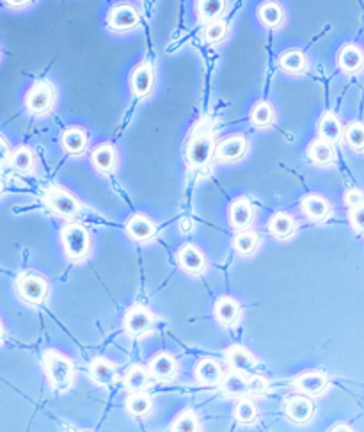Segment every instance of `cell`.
<instances>
[{
  "mask_svg": "<svg viewBox=\"0 0 364 432\" xmlns=\"http://www.w3.org/2000/svg\"><path fill=\"white\" fill-rule=\"evenodd\" d=\"M307 157H309V161L313 162V164L329 166L332 164L336 158L334 146H332V143H329V141L316 139L307 148Z\"/></svg>",
  "mask_w": 364,
  "mask_h": 432,
  "instance_id": "obj_29",
  "label": "cell"
},
{
  "mask_svg": "<svg viewBox=\"0 0 364 432\" xmlns=\"http://www.w3.org/2000/svg\"><path fill=\"white\" fill-rule=\"evenodd\" d=\"M91 164L101 175H109L118 164V151L111 143H104L91 151Z\"/></svg>",
  "mask_w": 364,
  "mask_h": 432,
  "instance_id": "obj_20",
  "label": "cell"
},
{
  "mask_svg": "<svg viewBox=\"0 0 364 432\" xmlns=\"http://www.w3.org/2000/svg\"><path fill=\"white\" fill-rule=\"evenodd\" d=\"M285 413L293 423H307L314 414V404L307 395L289 396L285 402Z\"/></svg>",
  "mask_w": 364,
  "mask_h": 432,
  "instance_id": "obj_11",
  "label": "cell"
},
{
  "mask_svg": "<svg viewBox=\"0 0 364 432\" xmlns=\"http://www.w3.org/2000/svg\"><path fill=\"white\" fill-rule=\"evenodd\" d=\"M215 134L208 119H201L187 139L185 158L190 169H206L215 157Z\"/></svg>",
  "mask_w": 364,
  "mask_h": 432,
  "instance_id": "obj_1",
  "label": "cell"
},
{
  "mask_svg": "<svg viewBox=\"0 0 364 432\" xmlns=\"http://www.w3.org/2000/svg\"><path fill=\"white\" fill-rule=\"evenodd\" d=\"M148 370H150L151 377L155 381H172L176 377V374H178V361H176V357L172 354L158 352L157 356H153L150 360Z\"/></svg>",
  "mask_w": 364,
  "mask_h": 432,
  "instance_id": "obj_9",
  "label": "cell"
},
{
  "mask_svg": "<svg viewBox=\"0 0 364 432\" xmlns=\"http://www.w3.org/2000/svg\"><path fill=\"white\" fill-rule=\"evenodd\" d=\"M226 0H197V15L203 22H214L222 15Z\"/></svg>",
  "mask_w": 364,
  "mask_h": 432,
  "instance_id": "obj_37",
  "label": "cell"
},
{
  "mask_svg": "<svg viewBox=\"0 0 364 432\" xmlns=\"http://www.w3.org/2000/svg\"><path fill=\"white\" fill-rule=\"evenodd\" d=\"M55 102V90L48 82H36L26 94V109L34 116L47 114Z\"/></svg>",
  "mask_w": 364,
  "mask_h": 432,
  "instance_id": "obj_7",
  "label": "cell"
},
{
  "mask_svg": "<svg viewBox=\"0 0 364 432\" xmlns=\"http://www.w3.org/2000/svg\"><path fill=\"white\" fill-rule=\"evenodd\" d=\"M126 233L137 242H148L157 235V225L144 214H133L126 221Z\"/></svg>",
  "mask_w": 364,
  "mask_h": 432,
  "instance_id": "obj_16",
  "label": "cell"
},
{
  "mask_svg": "<svg viewBox=\"0 0 364 432\" xmlns=\"http://www.w3.org/2000/svg\"><path fill=\"white\" fill-rule=\"evenodd\" d=\"M155 318L153 311L150 308L143 306V304H136V306L130 308L128 311L125 313V318H123V331L126 333L128 336H143L146 333H150L151 329L155 328Z\"/></svg>",
  "mask_w": 364,
  "mask_h": 432,
  "instance_id": "obj_6",
  "label": "cell"
},
{
  "mask_svg": "<svg viewBox=\"0 0 364 432\" xmlns=\"http://www.w3.org/2000/svg\"><path fill=\"white\" fill-rule=\"evenodd\" d=\"M224 357L233 370L250 374L256 368V357L243 345H231L224 350Z\"/></svg>",
  "mask_w": 364,
  "mask_h": 432,
  "instance_id": "obj_19",
  "label": "cell"
},
{
  "mask_svg": "<svg viewBox=\"0 0 364 432\" xmlns=\"http://www.w3.org/2000/svg\"><path fill=\"white\" fill-rule=\"evenodd\" d=\"M345 205L348 208H353V207H359V205L364 203V193L363 190L359 189H348L345 193Z\"/></svg>",
  "mask_w": 364,
  "mask_h": 432,
  "instance_id": "obj_43",
  "label": "cell"
},
{
  "mask_svg": "<svg viewBox=\"0 0 364 432\" xmlns=\"http://www.w3.org/2000/svg\"><path fill=\"white\" fill-rule=\"evenodd\" d=\"M300 210L306 215L309 221L313 222H324L327 221L331 215V205L320 194H307L300 201Z\"/></svg>",
  "mask_w": 364,
  "mask_h": 432,
  "instance_id": "obj_15",
  "label": "cell"
},
{
  "mask_svg": "<svg viewBox=\"0 0 364 432\" xmlns=\"http://www.w3.org/2000/svg\"><path fill=\"white\" fill-rule=\"evenodd\" d=\"M247 375L249 374H243V372L238 370H233L228 372L226 375H222L221 379V388L222 392L226 393V395L229 396H243L247 393Z\"/></svg>",
  "mask_w": 364,
  "mask_h": 432,
  "instance_id": "obj_28",
  "label": "cell"
},
{
  "mask_svg": "<svg viewBox=\"0 0 364 432\" xmlns=\"http://www.w3.org/2000/svg\"><path fill=\"white\" fill-rule=\"evenodd\" d=\"M43 203L47 205L48 210L54 212L55 215L61 217L73 219L80 214V203L72 193L57 185H50L43 193Z\"/></svg>",
  "mask_w": 364,
  "mask_h": 432,
  "instance_id": "obj_5",
  "label": "cell"
},
{
  "mask_svg": "<svg viewBox=\"0 0 364 432\" xmlns=\"http://www.w3.org/2000/svg\"><path fill=\"white\" fill-rule=\"evenodd\" d=\"M194 230V221L190 217H183L180 221V232L182 233H190Z\"/></svg>",
  "mask_w": 364,
  "mask_h": 432,
  "instance_id": "obj_45",
  "label": "cell"
},
{
  "mask_svg": "<svg viewBox=\"0 0 364 432\" xmlns=\"http://www.w3.org/2000/svg\"><path fill=\"white\" fill-rule=\"evenodd\" d=\"M43 370L47 374L48 382L55 392H65L73 384L75 379V363L72 357L65 356L55 349H48L43 352Z\"/></svg>",
  "mask_w": 364,
  "mask_h": 432,
  "instance_id": "obj_2",
  "label": "cell"
},
{
  "mask_svg": "<svg viewBox=\"0 0 364 432\" xmlns=\"http://www.w3.org/2000/svg\"><path fill=\"white\" fill-rule=\"evenodd\" d=\"M226 34H228V26L221 20H214V22H208V27L204 29V41L211 45L221 43Z\"/></svg>",
  "mask_w": 364,
  "mask_h": 432,
  "instance_id": "obj_40",
  "label": "cell"
},
{
  "mask_svg": "<svg viewBox=\"0 0 364 432\" xmlns=\"http://www.w3.org/2000/svg\"><path fill=\"white\" fill-rule=\"evenodd\" d=\"M258 20L263 23L268 29H275L282 23L285 20V11L279 4L275 2H263V4L258 8Z\"/></svg>",
  "mask_w": 364,
  "mask_h": 432,
  "instance_id": "obj_32",
  "label": "cell"
},
{
  "mask_svg": "<svg viewBox=\"0 0 364 432\" xmlns=\"http://www.w3.org/2000/svg\"><path fill=\"white\" fill-rule=\"evenodd\" d=\"M247 139L243 136H231L215 146V157L221 162H236L246 155Z\"/></svg>",
  "mask_w": 364,
  "mask_h": 432,
  "instance_id": "obj_17",
  "label": "cell"
},
{
  "mask_svg": "<svg viewBox=\"0 0 364 432\" xmlns=\"http://www.w3.org/2000/svg\"><path fill=\"white\" fill-rule=\"evenodd\" d=\"M343 137H345L348 148L353 151H364V125L355 122L350 123L345 130H343Z\"/></svg>",
  "mask_w": 364,
  "mask_h": 432,
  "instance_id": "obj_39",
  "label": "cell"
},
{
  "mask_svg": "<svg viewBox=\"0 0 364 432\" xmlns=\"http://www.w3.org/2000/svg\"><path fill=\"white\" fill-rule=\"evenodd\" d=\"M222 375H224V370H222L221 363L214 357H203L194 368V377L204 386H217Z\"/></svg>",
  "mask_w": 364,
  "mask_h": 432,
  "instance_id": "obj_21",
  "label": "cell"
},
{
  "mask_svg": "<svg viewBox=\"0 0 364 432\" xmlns=\"http://www.w3.org/2000/svg\"><path fill=\"white\" fill-rule=\"evenodd\" d=\"M125 407L128 411V414H132L133 418H144L153 409V402H151V399L144 392H136L130 393V396L125 402Z\"/></svg>",
  "mask_w": 364,
  "mask_h": 432,
  "instance_id": "obj_31",
  "label": "cell"
},
{
  "mask_svg": "<svg viewBox=\"0 0 364 432\" xmlns=\"http://www.w3.org/2000/svg\"><path fill=\"white\" fill-rule=\"evenodd\" d=\"M258 244H260V237H258L256 232H253L249 228L238 230V233L233 239V247H235V251L240 256L253 254L258 249Z\"/></svg>",
  "mask_w": 364,
  "mask_h": 432,
  "instance_id": "obj_30",
  "label": "cell"
},
{
  "mask_svg": "<svg viewBox=\"0 0 364 432\" xmlns=\"http://www.w3.org/2000/svg\"><path fill=\"white\" fill-rule=\"evenodd\" d=\"M9 155H11V150H9V144L4 137L0 136V168L6 166L9 162Z\"/></svg>",
  "mask_w": 364,
  "mask_h": 432,
  "instance_id": "obj_44",
  "label": "cell"
},
{
  "mask_svg": "<svg viewBox=\"0 0 364 432\" xmlns=\"http://www.w3.org/2000/svg\"><path fill=\"white\" fill-rule=\"evenodd\" d=\"M155 84V70L150 63H143L137 66L130 75V90H132L133 97L144 98L151 93Z\"/></svg>",
  "mask_w": 364,
  "mask_h": 432,
  "instance_id": "obj_14",
  "label": "cell"
},
{
  "mask_svg": "<svg viewBox=\"0 0 364 432\" xmlns=\"http://www.w3.org/2000/svg\"><path fill=\"white\" fill-rule=\"evenodd\" d=\"M107 22L112 31L123 33V31H130L133 29V27H137V23H139V13H137V9L133 8V6L118 4L109 11Z\"/></svg>",
  "mask_w": 364,
  "mask_h": 432,
  "instance_id": "obj_10",
  "label": "cell"
},
{
  "mask_svg": "<svg viewBox=\"0 0 364 432\" xmlns=\"http://www.w3.org/2000/svg\"><path fill=\"white\" fill-rule=\"evenodd\" d=\"M279 66L286 73H302L306 70V55L300 50H286L279 58Z\"/></svg>",
  "mask_w": 364,
  "mask_h": 432,
  "instance_id": "obj_35",
  "label": "cell"
},
{
  "mask_svg": "<svg viewBox=\"0 0 364 432\" xmlns=\"http://www.w3.org/2000/svg\"><path fill=\"white\" fill-rule=\"evenodd\" d=\"M61 242L68 260L82 261L89 254L91 235L86 226L80 222H70L62 228Z\"/></svg>",
  "mask_w": 364,
  "mask_h": 432,
  "instance_id": "obj_3",
  "label": "cell"
},
{
  "mask_svg": "<svg viewBox=\"0 0 364 432\" xmlns=\"http://www.w3.org/2000/svg\"><path fill=\"white\" fill-rule=\"evenodd\" d=\"M235 418H236V421L242 425L254 423L258 418L256 404H254L250 399H247V396L240 399L235 406Z\"/></svg>",
  "mask_w": 364,
  "mask_h": 432,
  "instance_id": "obj_38",
  "label": "cell"
},
{
  "mask_svg": "<svg viewBox=\"0 0 364 432\" xmlns=\"http://www.w3.org/2000/svg\"><path fill=\"white\" fill-rule=\"evenodd\" d=\"M4 2L11 8H23V6H29L33 0H4Z\"/></svg>",
  "mask_w": 364,
  "mask_h": 432,
  "instance_id": "obj_46",
  "label": "cell"
},
{
  "mask_svg": "<svg viewBox=\"0 0 364 432\" xmlns=\"http://www.w3.org/2000/svg\"><path fill=\"white\" fill-rule=\"evenodd\" d=\"M297 222L286 212H275L268 221V233L277 240H286L295 233Z\"/></svg>",
  "mask_w": 364,
  "mask_h": 432,
  "instance_id": "obj_25",
  "label": "cell"
},
{
  "mask_svg": "<svg viewBox=\"0 0 364 432\" xmlns=\"http://www.w3.org/2000/svg\"><path fill=\"white\" fill-rule=\"evenodd\" d=\"M240 313H242V308H240L238 301H235L233 297H219V299L215 301V320L221 325H224V328L235 325L236 322H238Z\"/></svg>",
  "mask_w": 364,
  "mask_h": 432,
  "instance_id": "obj_18",
  "label": "cell"
},
{
  "mask_svg": "<svg viewBox=\"0 0 364 432\" xmlns=\"http://www.w3.org/2000/svg\"><path fill=\"white\" fill-rule=\"evenodd\" d=\"M2 190H4V187H2V182H0V196H2Z\"/></svg>",
  "mask_w": 364,
  "mask_h": 432,
  "instance_id": "obj_49",
  "label": "cell"
},
{
  "mask_svg": "<svg viewBox=\"0 0 364 432\" xmlns=\"http://www.w3.org/2000/svg\"><path fill=\"white\" fill-rule=\"evenodd\" d=\"M87 143H89V137L87 132L80 126H70L62 132L61 136V144L62 150L68 155H80L86 151Z\"/></svg>",
  "mask_w": 364,
  "mask_h": 432,
  "instance_id": "obj_24",
  "label": "cell"
},
{
  "mask_svg": "<svg viewBox=\"0 0 364 432\" xmlns=\"http://www.w3.org/2000/svg\"><path fill=\"white\" fill-rule=\"evenodd\" d=\"M364 65V54L355 45H345L339 50L338 66L345 73H357Z\"/></svg>",
  "mask_w": 364,
  "mask_h": 432,
  "instance_id": "obj_26",
  "label": "cell"
},
{
  "mask_svg": "<svg viewBox=\"0 0 364 432\" xmlns=\"http://www.w3.org/2000/svg\"><path fill=\"white\" fill-rule=\"evenodd\" d=\"M151 384H153V377H151L150 370L143 364H132L125 372V377H123V386L130 393L146 392Z\"/></svg>",
  "mask_w": 364,
  "mask_h": 432,
  "instance_id": "obj_22",
  "label": "cell"
},
{
  "mask_svg": "<svg viewBox=\"0 0 364 432\" xmlns=\"http://www.w3.org/2000/svg\"><path fill=\"white\" fill-rule=\"evenodd\" d=\"M350 225L357 233H364V203L350 208Z\"/></svg>",
  "mask_w": 364,
  "mask_h": 432,
  "instance_id": "obj_42",
  "label": "cell"
},
{
  "mask_svg": "<svg viewBox=\"0 0 364 432\" xmlns=\"http://www.w3.org/2000/svg\"><path fill=\"white\" fill-rule=\"evenodd\" d=\"M4 340V325H2V320H0V342Z\"/></svg>",
  "mask_w": 364,
  "mask_h": 432,
  "instance_id": "obj_48",
  "label": "cell"
},
{
  "mask_svg": "<svg viewBox=\"0 0 364 432\" xmlns=\"http://www.w3.org/2000/svg\"><path fill=\"white\" fill-rule=\"evenodd\" d=\"M48 290H50L48 279L34 271L22 272L16 279V293L23 303L31 304V306L43 304L48 296Z\"/></svg>",
  "mask_w": 364,
  "mask_h": 432,
  "instance_id": "obj_4",
  "label": "cell"
},
{
  "mask_svg": "<svg viewBox=\"0 0 364 432\" xmlns=\"http://www.w3.org/2000/svg\"><path fill=\"white\" fill-rule=\"evenodd\" d=\"M169 428L175 432H196L201 431V423L199 418L196 416V413H194L192 409H185L172 420Z\"/></svg>",
  "mask_w": 364,
  "mask_h": 432,
  "instance_id": "obj_36",
  "label": "cell"
},
{
  "mask_svg": "<svg viewBox=\"0 0 364 432\" xmlns=\"http://www.w3.org/2000/svg\"><path fill=\"white\" fill-rule=\"evenodd\" d=\"M268 389V381L263 375L249 374L247 375V392L249 393H265Z\"/></svg>",
  "mask_w": 364,
  "mask_h": 432,
  "instance_id": "obj_41",
  "label": "cell"
},
{
  "mask_svg": "<svg viewBox=\"0 0 364 432\" xmlns=\"http://www.w3.org/2000/svg\"><path fill=\"white\" fill-rule=\"evenodd\" d=\"M275 111L270 102H258L250 111V123L258 129H268L274 123Z\"/></svg>",
  "mask_w": 364,
  "mask_h": 432,
  "instance_id": "obj_33",
  "label": "cell"
},
{
  "mask_svg": "<svg viewBox=\"0 0 364 432\" xmlns=\"http://www.w3.org/2000/svg\"><path fill=\"white\" fill-rule=\"evenodd\" d=\"M329 431H332V432H334V431H352V427H348L346 423H336V425H332Z\"/></svg>",
  "mask_w": 364,
  "mask_h": 432,
  "instance_id": "obj_47",
  "label": "cell"
},
{
  "mask_svg": "<svg viewBox=\"0 0 364 432\" xmlns=\"http://www.w3.org/2000/svg\"><path fill=\"white\" fill-rule=\"evenodd\" d=\"M318 136H320V139L329 141L332 144L341 141L343 126L338 116L332 114V112H325L320 118V122H318Z\"/></svg>",
  "mask_w": 364,
  "mask_h": 432,
  "instance_id": "obj_27",
  "label": "cell"
},
{
  "mask_svg": "<svg viewBox=\"0 0 364 432\" xmlns=\"http://www.w3.org/2000/svg\"><path fill=\"white\" fill-rule=\"evenodd\" d=\"M327 386H329L327 374L320 370L304 372V374L297 375V377L293 379V388L307 396L320 395V393H324L325 389H327Z\"/></svg>",
  "mask_w": 364,
  "mask_h": 432,
  "instance_id": "obj_8",
  "label": "cell"
},
{
  "mask_svg": "<svg viewBox=\"0 0 364 432\" xmlns=\"http://www.w3.org/2000/svg\"><path fill=\"white\" fill-rule=\"evenodd\" d=\"M254 219V208L247 198H238L229 207V225L235 230L249 228Z\"/></svg>",
  "mask_w": 364,
  "mask_h": 432,
  "instance_id": "obj_23",
  "label": "cell"
},
{
  "mask_svg": "<svg viewBox=\"0 0 364 432\" xmlns=\"http://www.w3.org/2000/svg\"><path fill=\"white\" fill-rule=\"evenodd\" d=\"M9 164L18 173H31L34 169V151L27 146H18L9 155Z\"/></svg>",
  "mask_w": 364,
  "mask_h": 432,
  "instance_id": "obj_34",
  "label": "cell"
},
{
  "mask_svg": "<svg viewBox=\"0 0 364 432\" xmlns=\"http://www.w3.org/2000/svg\"><path fill=\"white\" fill-rule=\"evenodd\" d=\"M178 264L187 274L199 276L206 267V258L199 247L194 246V244H185L178 251Z\"/></svg>",
  "mask_w": 364,
  "mask_h": 432,
  "instance_id": "obj_13",
  "label": "cell"
},
{
  "mask_svg": "<svg viewBox=\"0 0 364 432\" xmlns=\"http://www.w3.org/2000/svg\"><path fill=\"white\" fill-rule=\"evenodd\" d=\"M91 379L101 388H111L118 381V364L107 357H94L89 364Z\"/></svg>",
  "mask_w": 364,
  "mask_h": 432,
  "instance_id": "obj_12",
  "label": "cell"
}]
</instances>
